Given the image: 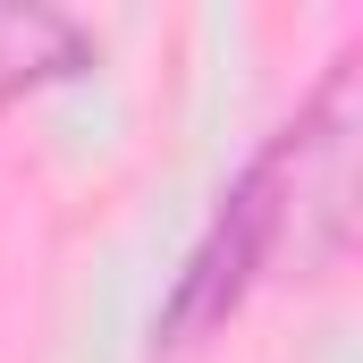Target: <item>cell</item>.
<instances>
[{
  "mask_svg": "<svg viewBox=\"0 0 363 363\" xmlns=\"http://www.w3.org/2000/svg\"><path fill=\"white\" fill-rule=\"evenodd\" d=\"M101 68V43L77 9L60 0H0V110L26 101V93L77 85Z\"/></svg>",
  "mask_w": 363,
  "mask_h": 363,
  "instance_id": "7a4b0ae2",
  "label": "cell"
},
{
  "mask_svg": "<svg viewBox=\"0 0 363 363\" xmlns=\"http://www.w3.org/2000/svg\"><path fill=\"white\" fill-rule=\"evenodd\" d=\"M262 279H279V211H271V186H262V161H245L237 186L220 194L211 228L194 237L169 304L152 313V363H186L194 347H211Z\"/></svg>",
  "mask_w": 363,
  "mask_h": 363,
  "instance_id": "6da1fadb",
  "label": "cell"
}]
</instances>
